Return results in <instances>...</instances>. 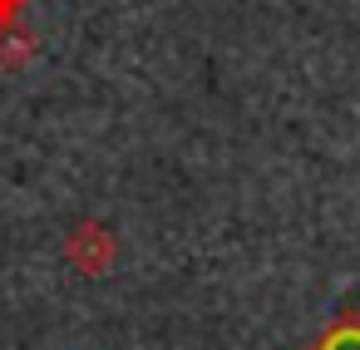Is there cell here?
Returning a JSON list of instances; mask_svg holds the SVG:
<instances>
[{
  "label": "cell",
  "mask_w": 360,
  "mask_h": 350,
  "mask_svg": "<svg viewBox=\"0 0 360 350\" xmlns=\"http://www.w3.org/2000/svg\"><path fill=\"white\" fill-rule=\"evenodd\" d=\"M65 261L79 271V276H104L114 261H119V237L99 222V217H84L65 232Z\"/></svg>",
  "instance_id": "cell-1"
},
{
  "label": "cell",
  "mask_w": 360,
  "mask_h": 350,
  "mask_svg": "<svg viewBox=\"0 0 360 350\" xmlns=\"http://www.w3.org/2000/svg\"><path fill=\"white\" fill-rule=\"evenodd\" d=\"M306 350H360V316L355 311H345V316H335Z\"/></svg>",
  "instance_id": "cell-2"
},
{
  "label": "cell",
  "mask_w": 360,
  "mask_h": 350,
  "mask_svg": "<svg viewBox=\"0 0 360 350\" xmlns=\"http://www.w3.org/2000/svg\"><path fill=\"white\" fill-rule=\"evenodd\" d=\"M35 60V40L20 30V25H6V30H0V70H25Z\"/></svg>",
  "instance_id": "cell-3"
},
{
  "label": "cell",
  "mask_w": 360,
  "mask_h": 350,
  "mask_svg": "<svg viewBox=\"0 0 360 350\" xmlns=\"http://www.w3.org/2000/svg\"><path fill=\"white\" fill-rule=\"evenodd\" d=\"M25 6H30V0H0V30H6V25H20Z\"/></svg>",
  "instance_id": "cell-4"
}]
</instances>
